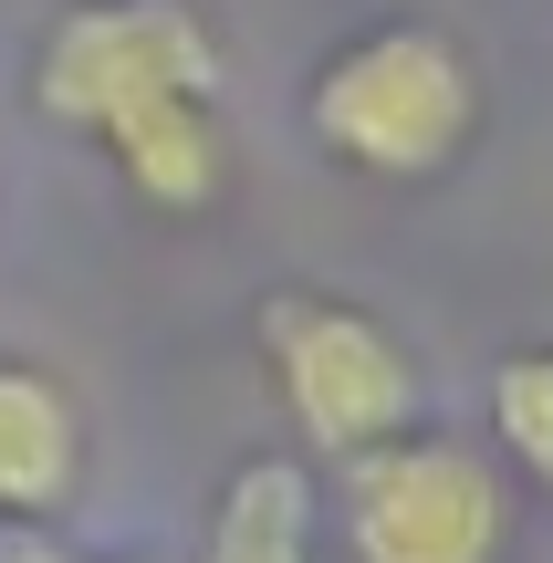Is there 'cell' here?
<instances>
[{
    "label": "cell",
    "mask_w": 553,
    "mask_h": 563,
    "mask_svg": "<svg viewBox=\"0 0 553 563\" xmlns=\"http://www.w3.org/2000/svg\"><path fill=\"white\" fill-rule=\"evenodd\" d=\"M178 95L220 104V32L199 0H74L32 53V104L63 136H104Z\"/></svg>",
    "instance_id": "7a4b0ae2"
},
{
    "label": "cell",
    "mask_w": 553,
    "mask_h": 563,
    "mask_svg": "<svg viewBox=\"0 0 553 563\" xmlns=\"http://www.w3.org/2000/svg\"><path fill=\"white\" fill-rule=\"evenodd\" d=\"M334 532H345V563H501L512 490L471 439L408 428V439L345 460Z\"/></svg>",
    "instance_id": "277c9868"
},
{
    "label": "cell",
    "mask_w": 553,
    "mask_h": 563,
    "mask_svg": "<svg viewBox=\"0 0 553 563\" xmlns=\"http://www.w3.org/2000/svg\"><path fill=\"white\" fill-rule=\"evenodd\" d=\"M84 470V418L42 365L0 355V522H53Z\"/></svg>",
    "instance_id": "5b68a950"
},
{
    "label": "cell",
    "mask_w": 553,
    "mask_h": 563,
    "mask_svg": "<svg viewBox=\"0 0 553 563\" xmlns=\"http://www.w3.org/2000/svg\"><path fill=\"white\" fill-rule=\"evenodd\" d=\"M104 157L115 178L136 188L146 209H209L230 178V136H220V104L209 95H178V104H136L125 125H104Z\"/></svg>",
    "instance_id": "8992f818"
},
{
    "label": "cell",
    "mask_w": 553,
    "mask_h": 563,
    "mask_svg": "<svg viewBox=\"0 0 553 563\" xmlns=\"http://www.w3.org/2000/svg\"><path fill=\"white\" fill-rule=\"evenodd\" d=\"M262 355L283 376V407L313 460H366V449L418 428V355L345 292H272L262 302Z\"/></svg>",
    "instance_id": "3957f363"
},
{
    "label": "cell",
    "mask_w": 553,
    "mask_h": 563,
    "mask_svg": "<svg viewBox=\"0 0 553 563\" xmlns=\"http://www.w3.org/2000/svg\"><path fill=\"white\" fill-rule=\"evenodd\" d=\"M0 563H157V553H95V543H63L53 522H0Z\"/></svg>",
    "instance_id": "9c48e42d"
},
{
    "label": "cell",
    "mask_w": 553,
    "mask_h": 563,
    "mask_svg": "<svg viewBox=\"0 0 553 563\" xmlns=\"http://www.w3.org/2000/svg\"><path fill=\"white\" fill-rule=\"evenodd\" d=\"M303 125L355 178H439L480 136V63L439 21H376L313 63Z\"/></svg>",
    "instance_id": "6da1fadb"
},
{
    "label": "cell",
    "mask_w": 553,
    "mask_h": 563,
    "mask_svg": "<svg viewBox=\"0 0 553 563\" xmlns=\"http://www.w3.org/2000/svg\"><path fill=\"white\" fill-rule=\"evenodd\" d=\"M491 428L512 449V470L553 501V344H522L491 365Z\"/></svg>",
    "instance_id": "ba28073f"
},
{
    "label": "cell",
    "mask_w": 553,
    "mask_h": 563,
    "mask_svg": "<svg viewBox=\"0 0 553 563\" xmlns=\"http://www.w3.org/2000/svg\"><path fill=\"white\" fill-rule=\"evenodd\" d=\"M313 532H324V511H313L303 470L292 460H241L230 490H220V511H209L199 563H324Z\"/></svg>",
    "instance_id": "52a82bcc"
}]
</instances>
